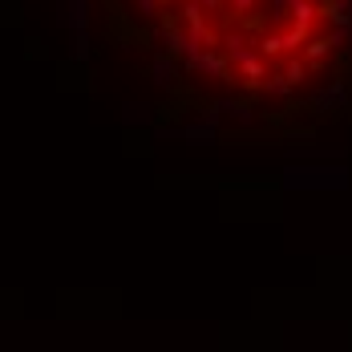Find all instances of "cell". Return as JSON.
<instances>
[{
  "mask_svg": "<svg viewBox=\"0 0 352 352\" xmlns=\"http://www.w3.org/2000/svg\"><path fill=\"white\" fill-rule=\"evenodd\" d=\"M280 61H283V69H280V73L287 77V81H292V85H296V89H300V85L308 81V73H312V69H308V61H304L300 53H283Z\"/></svg>",
  "mask_w": 352,
  "mask_h": 352,
  "instance_id": "obj_7",
  "label": "cell"
},
{
  "mask_svg": "<svg viewBox=\"0 0 352 352\" xmlns=\"http://www.w3.org/2000/svg\"><path fill=\"white\" fill-rule=\"evenodd\" d=\"M231 73L243 81L247 89H263V77L272 73V61H263V57H259V49H251V53H243V57H235V61H231Z\"/></svg>",
  "mask_w": 352,
  "mask_h": 352,
  "instance_id": "obj_1",
  "label": "cell"
},
{
  "mask_svg": "<svg viewBox=\"0 0 352 352\" xmlns=\"http://www.w3.org/2000/svg\"><path fill=\"white\" fill-rule=\"evenodd\" d=\"M267 4L276 8V16H283V12H287V0H267Z\"/></svg>",
  "mask_w": 352,
  "mask_h": 352,
  "instance_id": "obj_18",
  "label": "cell"
},
{
  "mask_svg": "<svg viewBox=\"0 0 352 352\" xmlns=\"http://www.w3.org/2000/svg\"><path fill=\"white\" fill-rule=\"evenodd\" d=\"M251 8H255V0H231V12H235V16H247Z\"/></svg>",
  "mask_w": 352,
  "mask_h": 352,
  "instance_id": "obj_16",
  "label": "cell"
},
{
  "mask_svg": "<svg viewBox=\"0 0 352 352\" xmlns=\"http://www.w3.org/2000/svg\"><path fill=\"white\" fill-rule=\"evenodd\" d=\"M178 21H182V29H190V25H203V21H207V12H203V4H199V0H186V4L178 8Z\"/></svg>",
  "mask_w": 352,
  "mask_h": 352,
  "instance_id": "obj_13",
  "label": "cell"
},
{
  "mask_svg": "<svg viewBox=\"0 0 352 352\" xmlns=\"http://www.w3.org/2000/svg\"><path fill=\"white\" fill-rule=\"evenodd\" d=\"M255 49H259V57H263V61H280V57H283L280 33H263L259 41H255Z\"/></svg>",
  "mask_w": 352,
  "mask_h": 352,
  "instance_id": "obj_11",
  "label": "cell"
},
{
  "mask_svg": "<svg viewBox=\"0 0 352 352\" xmlns=\"http://www.w3.org/2000/svg\"><path fill=\"white\" fill-rule=\"evenodd\" d=\"M85 8H89V0H69V4L61 8V12H65V25H69L73 33H85V25H89V12H85Z\"/></svg>",
  "mask_w": 352,
  "mask_h": 352,
  "instance_id": "obj_9",
  "label": "cell"
},
{
  "mask_svg": "<svg viewBox=\"0 0 352 352\" xmlns=\"http://www.w3.org/2000/svg\"><path fill=\"white\" fill-rule=\"evenodd\" d=\"M312 106H316V109H344V106H349V85L336 77L332 85H324L316 98H312Z\"/></svg>",
  "mask_w": 352,
  "mask_h": 352,
  "instance_id": "obj_3",
  "label": "cell"
},
{
  "mask_svg": "<svg viewBox=\"0 0 352 352\" xmlns=\"http://www.w3.org/2000/svg\"><path fill=\"white\" fill-rule=\"evenodd\" d=\"M219 49L227 53V61H235V57H243V53L255 49V41H251L247 33H239V29H227V33L219 36Z\"/></svg>",
  "mask_w": 352,
  "mask_h": 352,
  "instance_id": "obj_5",
  "label": "cell"
},
{
  "mask_svg": "<svg viewBox=\"0 0 352 352\" xmlns=\"http://www.w3.org/2000/svg\"><path fill=\"white\" fill-rule=\"evenodd\" d=\"M316 12L328 25H352V0H320Z\"/></svg>",
  "mask_w": 352,
  "mask_h": 352,
  "instance_id": "obj_4",
  "label": "cell"
},
{
  "mask_svg": "<svg viewBox=\"0 0 352 352\" xmlns=\"http://www.w3.org/2000/svg\"><path fill=\"white\" fill-rule=\"evenodd\" d=\"M199 4H203V12H219L223 8V0H199Z\"/></svg>",
  "mask_w": 352,
  "mask_h": 352,
  "instance_id": "obj_17",
  "label": "cell"
},
{
  "mask_svg": "<svg viewBox=\"0 0 352 352\" xmlns=\"http://www.w3.org/2000/svg\"><path fill=\"white\" fill-rule=\"evenodd\" d=\"M324 36H328V45H332V49H344V45L352 41V25H332Z\"/></svg>",
  "mask_w": 352,
  "mask_h": 352,
  "instance_id": "obj_14",
  "label": "cell"
},
{
  "mask_svg": "<svg viewBox=\"0 0 352 352\" xmlns=\"http://www.w3.org/2000/svg\"><path fill=\"white\" fill-rule=\"evenodd\" d=\"M150 73H154V81L158 85H170L175 81V73H178V65H175V57L162 49V53H154V61H150Z\"/></svg>",
  "mask_w": 352,
  "mask_h": 352,
  "instance_id": "obj_8",
  "label": "cell"
},
{
  "mask_svg": "<svg viewBox=\"0 0 352 352\" xmlns=\"http://www.w3.org/2000/svg\"><path fill=\"white\" fill-rule=\"evenodd\" d=\"M178 4H186V0H178Z\"/></svg>",
  "mask_w": 352,
  "mask_h": 352,
  "instance_id": "obj_19",
  "label": "cell"
},
{
  "mask_svg": "<svg viewBox=\"0 0 352 352\" xmlns=\"http://www.w3.org/2000/svg\"><path fill=\"white\" fill-rule=\"evenodd\" d=\"M320 0H287V12H292V25H300V29H308V33H316L320 25V12H316Z\"/></svg>",
  "mask_w": 352,
  "mask_h": 352,
  "instance_id": "obj_2",
  "label": "cell"
},
{
  "mask_svg": "<svg viewBox=\"0 0 352 352\" xmlns=\"http://www.w3.org/2000/svg\"><path fill=\"white\" fill-rule=\"evenodd\" d=\"M328 53H332V45H328V36H316V33L308 36V41H304V49H300V57L308 61V69H320Z\"/></svg>",
  "mask_w": 352,
  "mask_h": 352,
  "instance_id": "obj_6",
  "label": "cell"
},
{
  "mask_svg": "<svg viewBox=\"0 0 352 352\" xmlns=\"http://www.w3.org/2000/svg\"><path fill=\"white\" fill-rule=\"evenodd\" d=\"M308 29H300V25H287V29H280V41H283V53H300L304 49V41H308Z\"/></svg>",
  "mask_w": 352,
  "mask_h": 352,
  "instance_id": "obj_12",
  "label": "cell"
},
{
  "mask_svg": "<svg viewBox=\"0 0 352 352\" xmlns=\"http://www.w3.org/2000/svg\"><path fill=\"white\" fill-rule=\"evenodd\" d=\"M263 94H272V98H280V102H287L292 94H296V85L283 77V73H267L263 77Z\"/></svg>",
  "mask_w": 352,
  "mask_h": 352,
  "instance_id": "obj_10",
  "label": "cell"
},
{
  "mask_svg": "<svg viewBox=\"0 0 352 352\" xmlns=\"http://www.w3.org/2000/svg\"><path fill=\"white\" fill-rule=\"evenodd\" d=\"M73 61L77 65L89 61V33H73Z\"/></svg>",
  "mask_w": 352,
  "mask_h": 352,
  "instance_id": "obj_15",
  "label": "cell"
}]
</instances>
